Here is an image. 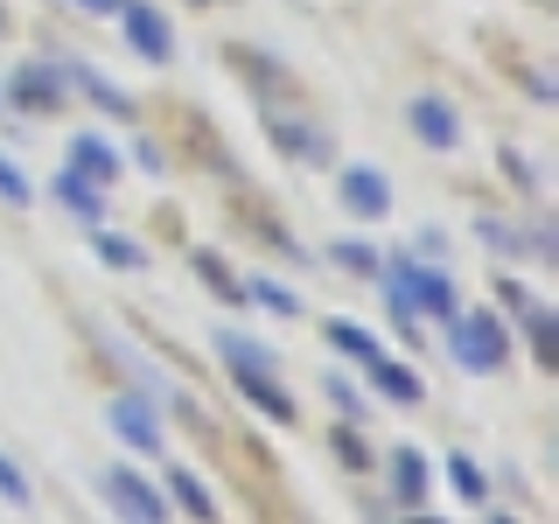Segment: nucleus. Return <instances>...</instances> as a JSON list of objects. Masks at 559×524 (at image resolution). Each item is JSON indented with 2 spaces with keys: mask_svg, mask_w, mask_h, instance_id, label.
Returning a JSON list of instances; mask_svg holds the SVG:
<instances>
[{
  "mask_svg": "<svg viewBox=\"0 0 559 524\" xmlns=\"http://www.w3.org/2000/svg\"><path fill=\"white\" fill-rule=\"evenodd\" d=\"M384 294H392L399 314H454V279L433 273V259H384Z\"/></svg>",
  "mask_w": 559,
  "mask_h": 524,
  "instance_id": "obj_1",
  "label": "nucleus"
},
{
  "mask_svg": "<svg viewBox=\"0 0 559 524\" xmlns=\"http://www.w3.org/2000/svg\"><path fill=\"white\" fill-rule=\"evenodd\" d=\"M448 349L462 357V371H497L503 357H511V336H503L497 314H448Z\"/></svg>",
  "mask_w": 559,
  "mask_h": 524,
  "instance_id": "obj_2",
  "label": "nucleus"
},
{
  "mask_svg": "<svg viewBox=\"0 0 559 524\" xmlns=\"http://www.w3.org/2000/svg\"><path fill=\"white\" fill-rule=\"evenodd\" d=\"M98 497L112 503V511L127 517V524H168V503L154 497V489L140 483L133 468H105V476H98Z\"/></svg>",
  "mask_w": 559,
  "mask_h": 524,
  "instance_id": "obj_3",
  "label": "nucleus"
},
{
  "mask_svg": "<svg viewBox=\"0 0 559 524\" xmlns=\"http://www.w3.org/2000/svg\"><path fill=\"white\" fill-rule=\"evenodd\" d=\"M119 14H127V43H133V49H140V57H147V63H168V57H175V35H168V14L140 8V0H127V8H119Z\"/></svg>",
  "mask_w": 559,
  "mask_h": 524,
  "instance_id": "obj_4",
  "label": "nucleus"
},
{
  "mask_svg": "<svg viewBox=\"0 0 559 524\" xmlns=\"http://www.w3.org/2000/svg\"><path fill=\"white\" fill-rule=\"evenodd\" d=\"M336 196L357 210V217H392V189H384L378 168H343L336 175Z\"/></svg>",
  "mask_w": 559,
  "mask_h": 524,
  "instance_id": "obj_5",
  "label": "nucleus"
},
{
  "mask_svg": "<svg viewBox=\"0 0 559 524\" xmlns=\"http://www.w3.org/2000/svg\"><path fill=\"white\" fill-rule=\"evenodd\" d=\"M413 133L427 140V147H454V140H462V119H454V105L448 98H413Z\"/></svg>",
  "mask_w": 559,
  "mask_h": 524,
  "instance_id": "obj_6",
  "label": "nucleus"
},
{
  "mask_svg": "<svg viewBox=\"0 0 559 524\" xmlns=\"http://www.w3.org/2000/svg\"><path fill=\"white\" fill-rule=\"evenodd\" d=\"M105 419H112V433H119V441H133V448H162V419H154L147 406H140V398H112V413H105Z\"/></svg>",
  "mask_w": 559,
  "mask_h": 524,
  "instance_id": "obj_7",
  "label": "nucleus"
},
{
  "mask_svg": "<svg viewBox=\"0 0 559 524\" xmlns=\"http://www.w3.org/2000/svg\"><path fill=\"white\" fill-rule=\"evenodd\" d=\"M70 168H78V175H92L98 189H112V182H119V154L105 147V140H92V133H78V140H70Z\"/></svg>",
  "mask_w": 559,
  "mask_h": 524,
  "instance_id": "obj_8",
  "label": "nucleus"
},
{
  "mask_svg": "<svg viewBox=\"0 0 559 524\" xmlns=\"http://www.w3.org/2000/svg\"><path fill=\"white\" fill-rule=\"evenodd\" d=\"M364 371H371V384L384 398H399V406H419V378L406 371V364H384V349L378 357H364Z\"/></svg>",
  "mask_w": 559,
  "mask_h": 524,
  "instance_id": "obj_9",
  "label": "nucleus"
},
{
  "mask_svg": "<svg viewBox=\"0 0 559 524\" xmlns=\"http://www.w3.org/2000/svg\"><path fill=\"white\" fill-rule=\"evenodd\" d=\"M238 392H245V398H252V406H259V413H266V419H280V427H287V419H294V398H287V392H280V384H273L266 371H238Z\"/></svg>",
  "mask_w": 559,
  "mask_h": 524,
  "instance_id": "obj_10",
  "label": "nucleus"
},
{
  "mask_svg": "<svg viewBox=\"0 0 559 524\" xmlns=\"http://www.w3.org/2000/svg\"><path fill=\"white\" fill-rule=\"evenodd\" d=\"M14 98H22V105H63V78L49 63H28L22 84H14Z\"/></svg>",
  "mask_w": 559,
  "mask_h": 524,
  "instance_id": "obj_11",
  "label": "nucleus"
},
{
  "mask_svg": "<svg viewBox=\"0 0 559 524\" xmlns=\"http://www.w3.org/2000/svg\"><path fill=\"white\" fill-rule=\"evenodd\" d=\"M57 196H63L70 210H78V217H98V210H105L98 182H92V175H78V168H63V175H57Z\"/></svg>",
  "mask_w": 559,
  "mask_h": 524,
  "instance_id": "obj_12",
  "label": "nucleus"
},
{
  "mask_svg": "<svg viewBox=\"0 0 559 524\" xmlns=\"http://www.w3.org/2000/svg\"><path fill=\"white\" fill-rule=\"evenodd\" d=\"M168 489L182 497V511H189V517H203V524L217 517V503H210V489H203L197 476H182V468H168Z\"/></svg>",
  "mask_w": 559,
  "mask_h": 524,
  "instance_id": "obj_13",
  "label": "nucleus"
},
{
  "mask_svg": "<svg viewBox=\"0 0 559 524\" xmlns=\"http://www.w3.org/2000/svg\"><path fill=\"white\" fill-rule=\"evenodd\" d=\"M392 468H399V476H392L399 503H419V489H427V468H419V454H413V448H399V454H392Z\"/></svg>",
  "mask_w": 559,
  "mask_h": 524,
  "instance_id": "obj_14",
  "label": "nucleus"
},
{
  "mask_svg": "<svg viewBox=\"0 0 559 524\" xmlns=\"http://www.w3.org/2000/svg\"><path fill=\"white\" fill-rule=\"evenodd\" d=\"M98 259H105V266H147V252H140V245L133 238H119V231H98Z\"/></svg>",
  "mask_w": 559,
  "mask_h": 524,
  "instance_id": "obj_15",
  "label": "nucleus"
},
{
  "mask_svg": "<svg viewBox=\"0 0 559 524\" xmlns=\"http://www.w3.org/2000/svg\"><path fill=\"white\" fill-rule=\"evenodd\" d=\"M329 343L349 349V357H378V336H371V329H357V322H329Z\"/></svg>",
  "mask_w": 559,
  "mask_h": 524,
  "instance_id": "obj_16",
  "label": "nucleus"
},
{
  "mask_svg": "<svg viewBox=\"0 0 559 524\" xmlns=\"http://www.w3.org/2000/svg\"><path fill=\"white\" fill-rule=\"evenodd\" d=\"M217 349H224V364H231V371H266V349L245 343V336H217Z\"/></svg>",
  "mask_w": 559,
  "mask_h": 524,
  "instance_id": "obj_17",
  "label": "nucleus"
},
{
  "mask_svg": "<svg viewBox=\"0 0 559 524\" xmlns=\"http://www.w3.org/2000/svg\"><path fill=\"white\" fill-rule=\"evenodd\" d=\"M245 294H252L259 308H273V314H294V308H301L287 287H280V279H245Z\"/></svg>",
  "mask_w": 559,
  "mask_h": 524,
  "instance_id": "obj_18",
  "label": "nucleus"
},
{
  "mask_svg": "<svg viewBox=\"0 0 559 524\" xmlns=\"http://www.w3.org/2000/svg\"><path fill=\"white\" fill-rule=\"evenodd\" d=\"M0 497H8L14 511H28V503H35V489H28V476H22V468L8 462V454H0Z\"/></svg>",
  "mask_w": 559,
  "mask_h": 524,
  "instance_id": "obj_19",
  "label": "nucleus"
},
{
  "mask_svg": "<svg viewBox=\"0 0 559 524\" xmlns=\"http://www.w3.org/2000/svg\"><path fill=\"white\" fill-rule=\"evenodd\" d=\"M78 78H84V92H92V98L105 105V112H119V119H133V98H127V92H112V84H105V78H92V70H78Z\"/></svg>",
  "mask_w": 559,
  "mask_h": 524,
  "instance_id": "obj_20",
  "label": "nucleus"
},
{
  "mask_svg": "<svg viewBox=\"0 0 559 524\" xmlns=\"http://www.w3.org/2000/svg\"><path fill=\"white\" fill-rule=\"evenodd\" d=\"M0 203H14V210H28L35 203V189H28V175L14 168V162H0Z\"/></svg>",
  "mask_w": 559,
  "mask_h": 524,
  "instance_id": "obj_21",
  "label": "nucleus"
},
{
  "mask_svg": "<svg viewBox=\"0 0 559 524\" xmlns=\"http://www.w3.org/2000/svg\"><path fill=\"white\" fill-rule=\"evenodd\" d=\"M336 259H343L349 273H378V252H371L364 238H343V245H336Z\"/></svg>",
  "mask_w": 559,
  "mask_h": 524,
  "instance_id": "obj_22",
  "label": "nucleus"
},
{
  "mask_svg": "<svg viewBox=\"0 0 559 524\" xmlns=\"http://www.w3.org/2000/svg\"><path fill=\"white\" fill-rule=\"evenodd\" d=\"M197 273H203V279H210V287H217V294H224V301H238V294H245V287H238V279H231V273H224V266H217V259H210V252L197 259Z\"/></svg>",
  "mask_w": 559,
  "mask_h": 524,
  "instance_id": "obj_23",
  "label": "nucleus"
},
{
  "mask_svg": "<svg viewBox=\"0 0 559 524\" xmlns=\"http://www.w3.org/2000/svg\"><path fill=\"white\" fill-rule=\"evenodd\" d=\"M329 398H336V413H343V419H364V413H357V406H364V398H357V384L329 378Z\"/></svg>",
  "mask_w": 559,
  "mask_h": 524,
  "instance_id": "obj_24",
  "label": "nucleus"
},
{
  "mask_svg": "<svg viewBox=\"0 0 559 524\" xmlns=\"http://www.w3.org/2000/svg\"><path fill=\"white\" fill-rule=\"evenodd\" d=\"M454 468V489H462V497H483V476H476V462H448Z\"/></svg>",
  "mask_w": 559,
  "mask_h": 524,
  "instance_id": "obj_25",
  "label": "nucleus"
},
{
  "mask_svg": "<svg viewBox=\"0 0 559 524\" xmlns=\"http://www.w3.org/2000/svg\"><path fill=\"white\" fill-rule=\"evenodd\" d=\"M336 448H343V462H349V468H364V441H357V433H349V427L336 433Z\"/></svg>",
  "mask_w": 559,
  "mask_h": 524,
  "instance_id": "obj_26",
  "label": "nucleus"
},
{
  "mask_svg": "<svg viewBox=\"0 0 559 524\" xmlns=\"http://www.w3.org/2000/svg\"><path fill=\"white\" fill-rule=\"evenodd\" d=\"M483 238L497 245V252H518V231H503V224H483Z\"/></svg>",
  "mask_w": 559,
  "mask_h": 524,
  "instance_id": "obj_27",
  "label": "nucleus"
},
{
  "mask_svg": "<svg viewBox=\"0 0 559 524\" xmlns=\"http://www.w3.org/2000/svg\"><path fill=\"white\" fill-rule=\"evenodd\" d=\"M84 8H98V14H119V8H127V0H84Z\"/></svg>",
  "mask_w": 559,
  "mask_h": 524,
  "instance_id": "obj_28",
  "label": "nucleus"
},
{
  "mask_svg": "<svg viewBox=\"0 0 559 524\" xmlns=\"http://www.w3.org/2000/svg\"><path fill=\"white\" fill-rule=\"evenodd\" d=\"M413 524H441V517H413Z\"/></svg>",
  "mask_w": 559,
  "mask_h": 524,
  "instance_id": "obj_29",
  "label": "nucleus"
},
{
  "mask_svg": "<svg viewBox=\"0 0 559 524\" xmlns=\"http://www.w3.org/2000/svg\"><path fill=\"white\" fill-rule=\"evenodd\" d=\"M0 28H8V14H0Z\"/></svg>",
  "mask_w": 559,
  "mask_h": 524,
  "instance_id": "obj_30",
  "label": "nucleus"
}]
</instances>
